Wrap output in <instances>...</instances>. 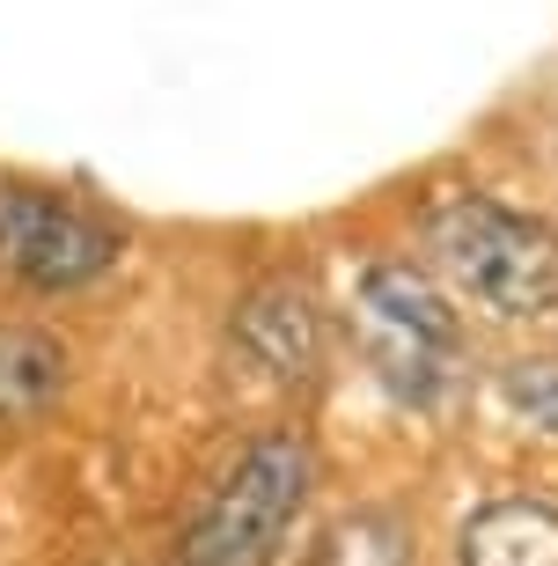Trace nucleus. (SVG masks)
<instances>
[{
	"label": "nucleus",
	"mask_w": 558,
	"mask_h": 566,
	"mask_svg": "<svg viewBox=\"0 0 558 566\" xmlns=\"http://www.w3.org/2000/svg\"><path fill=\"white\" fill-rule=\"evenodd\" d=\"M499 405L537 441H558V360H515V368H499Z\"/></svg>",
	"instance_id": "1a4fd4ad"
},
{
	"label": "nucleus",
	"mask_w": 558,
	"mask_h": 566,
	"mask_svg": "<svg viewBox=\"0 0 558 566\" xmlns=\"http://www.w3.org/2000/svg\"><path fill=\"white\" fill-rule=\"evenodd\" d=\"M324 566H412V537H404L397 515L360 507V515H346V523L324 537Z\"/></svg>",
	"instance_id": "6e6552de"
},
{
	"label": "nucleus",
	"mask_w": 558,
	"mask_h": 566,
	"mask_svg": "<svg viewBox=\"0 0 558 566\" xmlns=\"http://www.w3.org/2000/svg\"><path fill=\"white\" fill-rule=\"evenodd\" d=\"M352 316H360V338H368L382 382L404 390L412 405H434L455 382L463 316H455V302L419 273L412 258H375V265H360V280H352Z\"/></svg>",
	"instance_id": "7ed1b4c3"
},
{
	"label": "nucleus",
	"mask_w": 558,
	"mask_h": 566,
	"mask_svg": "<svg viewBox=\"0 0 558 566\" xmlns=\"http://www.w3.org/2000/svg\"><path fill=\"white\" fill-rule=\"evenodd\" d=\"M235 354L250 360V376H265V382H309L316 360H324L316 294L302 280H265L257 294H243V310H235Z\"/></svg>",
	"instance_id": "39448f33"
},
{
	"label": "nucleus",
	"mask_w": 558,
	"mask_h": 566,
	"mask_svg": "<svg viewBox=\"0 0 558 566\" xmlns=\"http://www.w3.org/2000/svg\"><path fill=\"white\" fill-rule=\"evenodd\" d=\"M66 390V346L38 324H0V427L52 412Z\"/></svg>",
	"instance_id": "0eeeda50"
},
{
	"label": "nucleus",
	"mask_w": 558,
	"mask_h": 566,
	"mask_svg": "<svg viewBox=\"0 0 558 566\" xmlns=\"http://www.w3.org/2000/svg\"><path fill=\"white\" fill-rule=\"evenodd\" d=\"M125 229L96 207L66 199L52 185L0 177V273L38 294H82L104 273H118Z\"/></svg>",
	"instance_id": "20e7f679"
},
{
	"label": "nucleus",
	"mask_w": 558,
	"mask_h": 566,
	"mask_svg": "<svg viewBox=\"0 0 558 566\" xmlns=\"http://www.w3.org/2000/svg\"><path fill=\"white\" fill-rule=\"evenodd\" d=\"M427 251L463 302L499 324H551L558 316V235L537 213H515L493 191L449 185L419 213Z\"/></svg>",
	"instance_id": "f257e3e1"
},
{
	"label": "nucleus",
	"mask_w": 558,
	"mask_h": 566,
	"mask_svg": "<svg viewBox=\"0 0 558 566\" xmlns=\"http://www.w3.org/2000/svg\"><path fill=\"white\" fill-rule=\"evenodd\" d=\"M316 457L302 434H257L243 457L221 471L207 507L185 530V566H272L287 545L294 515L309 501Z\"/></svg>",
	"instance_id": "f03ea898"
},
{
	"label": "nucleus",
	"mask_w": 558,
	"mask_h": 566,
	"mask_svg": "<svg viewBox=\"0 0 558 566\" xmlns=\"http://www.w3.org/2000/svg\"><path fill=\"white\" fill-rule=\"evenodd\" d=\"M463 566H558V507L551 501H493L463 523Z\"/></svg>",
	"instance_id": "423d86ee"
}]
</instances>
